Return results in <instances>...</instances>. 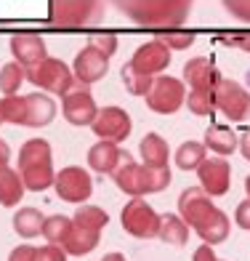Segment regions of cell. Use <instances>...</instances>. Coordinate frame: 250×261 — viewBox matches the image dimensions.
I'll return each instance as SVG.
<instances>
[{"mask_svg":"<svg viewBox=\"0 0 250 261\" xmlns=\"http://www.w3.org/2000/svg\"><path fill=\"white\" fill-rule=\"evenodd\" d=\"M0 115L3 123L27 125V128H45L56 117V101L48 93H24V96H3L0 99Z\"/></svg>","mask_w":250,"mask_h":261,"instance_id":"1","label":"cell"},{"mask_svg":"<svg viewBox=\"0 0 250 261\" xmlns=\"http://www.w3.org/2000/svg\"><path fill=\"white\" fill-rule=\"evenodd\" d=\"M117 6L123 14L141 24L178 27L186 21L192 0H117Z\"/></svg>","mask_w":250,"mask_h":261,"instance_id":"2","label":"cell"},{"mask_svg":"<svg viewBox=\"0 0 250 261\" xmlns=\"http://www.w3.org/2000/svg\"><path fill=\"white\" fill-rule=\"evenodd\" d=\"M19 176L27 189L43 192L53 187V160H51V144L45 139H30L19 149Z\"/></svg>","mask_w":250,"mask_h":261,"instance_id":"3","label":"cell"},{"mask_svg":"<svg viewBox=\"0 0 250 261\" xmlns=\"http://www.w3.org/2000/svg\"><path fill=\"white\" fill-rule=\"evenodd\" d=\"M27 80L32 86H38L45 93H59V96H67L75 86V72L72 67H67L62 59H43L38 67H30L27 69Z\"/></svg>","mask_w":250,"mask_h":261,"instance_id":"4","label":"cell"},{"mask_svg":"<svg viewBox=\"0 0 250 261\" xmlns=\"http://www.w3.org/2000/svg\"><path fill=\"white\" fill-rule=\"evenodd\" d=\"M147 107L157 115H173L181 110V104L186 101V83L181 77L171 75H157L152 80V88L147 93Z\"/></svg>","mask_w":250,"mask_h":261,"instance_id":"5","label":"cell"},{"mask_svg":"<svg viewBox=\"0 0 250 261\" xmlns=\"http://www.w3.org/2000/svg\"><path fill=\"white\" fill-rule=\"evenodd\" d=\"M123 229L128 234L138 237V240H149V237H157L160 232V213H154V208L147 203L144 197H133L128 200L123 213Z\"/></svg>","mask_w":250,"mask_h":261,"instance_id":"6","label":"cell"},{"mask_svg":"<svg viewBox=\"0 0 250 261\" xmlns=\"http://www.w3.org/2000/svg\"><path fill=\"white\" fill-rule=\"evenodd\" d=\"M216 110H221L232 123H242L250 117V93L242 83L237 80H226L216 86Z\"/></svg>","mask_w":250,"mask_h":261,"instance_id":"7","label":"cell"},{"mask_svg":"<svg viewBox=\"0 0 250 261\" xmlns=\"http://www.w3.org/2000/svg\"><path fill=\"white\" fill-rule=\"evenodd\" d=\"M53 189L64 203H86L93 192V179L80 165H67V168H62L56 173Z\"/></svg>","mask_w":250,"mask_h":261,"instance_id":"8","label":"cell"},{"mask_svg":"<svg viewBox=\"0 0 250 261\" xmlns=\"http://www.w3.org/2000/svg\"><path fill=\"white\" fill-rule=\"evenodd\" d=\"M93 128V136H99V141H115V144H120L130 136V128H133V120H130V115L123 110V107H104L99 110L96 120L91 123Z\"/></svg>","mask_w":250,"mask_h":261,"instance_id":"9","label":"cell"},{"mask_svg":"<svg viewBox=\"0 0 250 261\" xmlns=\"http://www.w3.org/2000/svg\"><path fill=\"white\" fill-rule=\"evenodd\" d=\"M62 115H64V120L69 125H77V128L91 125L99 115V107H96L93 93L86 86L72 88L67 96H62Z\"/></svg>","mask_w":250,"mask_h":261,"instance_id":"10","label":"cell"},{"mask_svg":"<svg viewBox=\"0 0 250 261\" xmlns=\"http://www.w3.org/2000/svg\"><path fill=\"white\" fill-rule=\"evenodd\" d=\"M72 72H75V80L77 86H93V83H99L106 72H109V56L99 54L96 48H91V45H86V48H80L75 62H72Z\"/></svg>","mask_w":250,"mask_h":261,"instance_id":"11","label":"cell"},{"mask_svg":"<svg viewBox=\"0 0 250 261\" xmlns=\"http://www.w3.org/2000/svg\"><path fill=\"white\" fill-rule=\"evenodd\" d=\"M197 179H200V187L210 197H221L229 192L232 165L226 163V158H205V163L197 168Z\"/></svg>","mask_w":250,"mask_h":261,"instance_id":"12","label":"cell"},{"mask_svg":"<svg viewBox=\"0 0 250 261\" xmlns=\"http://www.w3.org/2000/svg\"><path fill=\"white\" fill-rule=\"evenodd\" d=\"M130 64H133L138 72H144L149 77H157L171 64V48H168V45H162L157 38H154V40H149L144 45H138V51L133 54Z\"/></svg>","mask_w":250,"mask_h":261,"instance_id":"13","label":"cell"},{"mask_svg":"<svg viewBox=\"0 0 250 261\" xmlns=\"http://www.w3.org/2000/svg\"><path fill=\"white\" fill-rule=\"evenodd\" d=\"M213 208L216 205H213L210 195L202 187H189L178 195V216H181L186 221V227H192V229L208 216Z\"/></svg>","mask_w":250,"mask_h":261,"instance_id":"14","label":"cell"},{"mask_svg":"<svg viewBox=\"0 0 250 261\" xmlns=\"http://www.w3.org/2000/svg\"><path fill=\"white\" fill-rule=\"evenodd\" d=\"M181 80L192 91H216V86L221 83V72L208 56H195L184 64V77Z\"/></svg>","mask_w":250,"mask_h":261,"instance_id":"15","label":"cell"},{"mask_svg":"<svg viewBox=\"0 0 250 261\" xmlns=\"http://www.w3.org/2000/svg\"><path fill=\"white\" fill-rule=\"evenodd\" d=\"M8 45H11V54H14V62H19L24 69L38 67L43 59H48V48H45V40L40 35L21 32V35H14Z\"/></svg>","mask_w":250,"mask_h":261,"instance_id":"16","label":"cell"},{"mask_svg":"<svg viewBox=\"0 0 250 261\" xmlns=\"http://www.w3.org/2000/svg\"><path fill=\"white\" fill-rule=\"evenodd\" d=\"M130 155L120 149V144L115 141H96L88 149V168L96 173H115Z\"/></svg>","mask_w":250,"mask_h":261,"instance_id":"17","label":"cell"},{"mask_svg":"<svg viewBox=\"0 0 250 261\" xmlns=\"http://www.w3.org/2000/svg\"><path fill=\"white\" fill-rule=\"evenodd\" d=\"M112 179L117 184V189L130 197H144L147 189H144V165L136 163L133 158H128L120 168L112 173Z\"/></svg>","mask_w":250,"mask_h":261,"instance_id":"18","label":"cell"},{"mask_svg":"<svg viewBox=\"0 0 250 261\" xmlns=\"http://www.w3.org/2000/svg\"><path fill=\"white\" fill-rule=\"evenodd\" d=\"M195 232L200 234V240H202V243H208V245L224 243L226 237H229V216H226L224 211L213 208L208 216L195 227Z\"/></svg>","mask_w":250,"mask_h":261,"instance_id":"19","label":"cell"},{"mask_svg":"<svg viewBox=\"0 0 250 261\" xmlns=\"http://www.w3.org/2000/svg\"><path fill=\"white\" fill-rule=\"evenodd\" d=\"M141 152V165L147 168H168V158H171V149H168V141H165L160 134H147L138 144Z\"/></svg>","mask_w":250,"mask_h":261,"instance_id":"20","label":"cell"},{"mask_svg":"<svg viewBox=\"0 0 250 261\" xmlns=\"http://www.w3.org/2000/svg\"><path fill=\"white\" fill-rule=\"evenodd\" d=\"M202 144H205V149L216 152L218 158H226V155H232V152L240 147V139H237V134L229 125H210L205 130Z\"/></svg>","mask_w":250,"mask_h":261,"instance_id":"21","label":"cell"},{"mask_svg":"<svg viewBox=\"0 0 250 261\" xmlns=\"http://www.w3.org/2000/svg\"><path fill=\"white\" fill-rule=\"evenodd\" d=\"M99 237L101 232H93V229H86V227H80V224L72 221V229H69V237L64 240V253L67 256H86L91 251H96V245H99Z\"/></svg>","mask_w":250,"mask_h":261,"instance_id":"22","label":"cell"},{"mask_svg":"<svg viewBox=\"0 0 250 261\" xmlns=\"http://www.w3.org/2000/svg\"><path fill=\"white\" fill-rule=\"evenodd\" d=\"M24 181H21V176L19 171L14 168H8V165H3L0 168V205L3 208H14L21 195H24Z\"/></svg>","mask_w":250,"mask_h":261,"instance_id":"23","label":"cell"},{"mask_svg":"<svg viewBox=\"0 0 250 261\" xmlns=\"http://www.w3.org/2000/svg\"><path fill=\"white\" fill-rule=\"evenodd\" d=\"M14 232L19 234V237H24V240H32V237H38V234H43V221H45V216L38 211V208H19L16 213H14Z\"/></svg>","mask_w":250,"mask_h":261,"instance_id":"24","label":"cell"},{"mask_svg":"<svg viewBox=\"0 0 250 261\" xmlns=\"http://www.w3.org/2000/svg\"><path fill=\"white\" fill-rule=\"evenodd\" d=\"M157 237L162 243H168V245L181 248L189 240V227H186V221L181 216H176V213H165V216H160V232H157Z\"/></svg>","mask_w":250,"mask_h":261,"instance_id":"25","label":"cell"},{"mask_svg":"<svg viewBox=\"0 0 250 261\" xmlns=\"http://www.w3.org/2000/svg\"><path fill=\"white\" fill-rule=\"evenodd\" d=\"M205 144L202 141H184L181 147L176 149V165L181 171H197L202 163H205Z\"/></svg>","mask_w":250,"mask_h":261,"instance_id":"26","label":"cell"},{"mask_svg":"<svg viewBox=\"0 0 250 261\" xmlns=\"http://www.w3.org/2000/svg\"><path fill=\"white\" fill-rule=\"evenodd\" d=\"M27 80V69L21 67L19 62H8L0 67V93L3 96H14V93H19L21 83Z\"/></svg>","mask_w":250,"mask_h":261,"instance_id":"27","label":"cell"},{"mask_svg":"<svg viewBox=\"0 0 250 261\" xmlns=\"http://www.w3.org/2000/svg\"><path fill=\"white\" fill-rule=\"evenodd\" d=\"M75 224H80V227H86V229H93V232H101L106 224H109V216H106V211L99 208V205H88V203H82L77 211H75V216H72Z\"/></svg>","mask_w":250,"mask_h":261,"instance_id":"28","label":"cell"},{"mask_svg":"<svg viewBox=\"0 0 250 261\" xmlns=\"http://www.w3.org/2000/svg\"><path fill=\"white\" fill-rule=\"evenodd\" d=\"M69 229H72V219L69 216H62V213H56V216H48L43 221V237L48 240L51 245H59L62 248L64 240L69 237Z\"/></svg>","mask_w":250,"mask_h":261,"instance_id":"29","label":"cell"},{"mask_svg":"<svg viewBox=\"0 0 250 261\" xmlns=\"http://www.w3.org/2000/svg\"><path fill=\"white\" fill-rule=\"evenodd\" d=\"M120 80H123V86L128 88V93H133V96H147L154 77L138 72V69L128 62V64H123V69H120Z\"/></svg>","mask_w":250,"mask_h":261,"instance_id":"30","label":"cell"},{"mask_svg":"<svg viewBox=\"0 0 250 261\" xmlns=\"http://www.w3.org/2000/svg\"><path fill=\"white\" fill-rule=\"evenodd\" d=\"M186 107L189 112L197 117H208L216 112V91H192L186 96Z\"/></svg>","mask_w":250,"mask_h":261,"instance_id":"31","label":"cell"},{"mask_svg":"<svg viewBox=\"0 0 250 261\" xmlns=\"http://www.w3.org/2000/svg\"><path fill=\"white\" fill-rule=\"evenodd\" d=\"M157 40L162 43V45H168L171 51H184V48H189V45L195 43V32H178V30H160L157 32Z\"/></svg>","mask_w":250,"mask_h":261,"instance_id":"32","label":"cell"},{"mask_svg":"<svg viewBox=\"0 0 250 261\" xmlns=\"http://www.w3.org/2000/svg\"><path fill=\"white\" fill-rule=\"evenodd\" d=\"M171 184V168H147L144 165V189L147 195L162 192Z\"/></svg>","mask_w":250,"mask_h":261,"instance_id":"33","label":"cell"},{"mask_svg":"<svg viewBox=\"0 0 250 261\" xmlns=\"http://www.w3.org/2000/svg\"><path fill=\"white\" fill-rule=\"evenodd\" d=\"M88 45H91V48H96L99 54H104V56H112L117 51V38L112 32H93L88 38Z\"/></svg>","mask_w":250,"mask_h":261,"instance_id":"34","label":"cell"},{"mask_svg":"<svg viewBox=\"0 0 250 261\" xmlns=\"http://www.w3.org/2000/svg\"><path fill=\"white\" fill-rule=\"evenodd\" d=\"M32 261H67V253H64V248H59V245H43L35 251V258Z\"/></svg>","mask_w":250,"mask_h":261,"instance_id":"35","label":"cell"},{"mask_svg":"<svg viewBox=\"0 0 250 261\" xmlns=\"http://www.w3.org/2000/svg\"><path fill=\"white\" fill-rule=\"evenodd\" d=\"M224 6L240 21H250V0H224Z\"/></svg>","mask_w":250,"mask_h":261,"instance_id":"36","label":"cell"},{"mask_svg":"<svg viewBox=\"0 0 250 261\" xmlns=\"http://www.w3.org/2000/svg\"><path fill=\"white\" fill-rule=\"evenodd\" d=\"M221 43L232 45L237 51L250 54V32H237V35H221Z\"/></svg>","mask_w":250,"mask_h":261,"instance_id":"37","label":"cell"},{"mask_svg":"<svg viewBox=\"0 0 250 261\" xmlns=\"http://www.w3.org/2000/svg\"><path fill=\"white\" fill-rule=\"evenodd\" d=\"M234 221H237V227H240V229H247V232H250V197L242 200V203L237 205V211H234Z\"/></svg>","mask_w":250,"mask_h":261,"instance_id":"38","label":"cell"},{"mask_svg":"<svg viewBox=\"0 0 250 261\" xmlns=\"http://www.w3.org/2000/svg\"><path fill=\"white\" fill-rule=\"evenodd\" d=\"M35 251H38L35 245L21 243L19 248H14V251L8 253V261H32V258H35Z\"/></svg>","mask_w":250,"mask_h":261,"instance_id":"39","label":"cell"},{"mask_svg":"<svg viewBox=\"0 0 250 261\" xmlns=\"http://www.w3.org/2000/svg\"><path fill=\"white\" fill-rule=\"evenodd\" d=\"M192 261H218V258H216V253H213V245L202 243V245L197 248V251H195Z\"/></svg>","mask_w":250,"mask_h":261,"instance_id":"40","label":"cell"},{"mask_svg":"<svg viewBox=\"0 0 250 261\" xmlns=\"http://www.w3.org/2000/svg\"><path fill=\"white\" fill-rule=\"evenodd\" d=\"M240 152H242V158L250 163V130L240 136Z\"/></svg>","mask_w":250,"mask_h":261,"instance_id":"41","label":"cell"},{"mask_svg":"<svg viewBox=\"0 0 250 261\" xmlns=\"http://www.w3.org/2000/svg\"><path fill=\"white\" fill-rule=\"evenodd\" d=\"M8 160H11V147L6 144L3 139H0V168H3V165H8Z\"/></svg>","mask_w":250,"mask_h":261,"instance_id":"42","label":"cell"},{"mask_svg":"<svg viewBox=\"0 0 250 261\" xmlns=\"http://www.w3.org/2000/svg\"><path fill=\"white\" fill-rule=\"evenodd\" d=\"M101 261H128V258H125L123 253H117V251H115V253H106Z\"/></svg>","mask_w":250,"mask_h":261,"instance_id":"43","label":"cell"},{"mask_svg":"<svg viewBox=\"0 0 250 261\" xmlns=\"http://www.w3.org/2000/svg\"><path fill=\"white\" fill-rule=\"evenodd\" d=\"M245 192H247V197H250V173L245 176Z\"/></svg>","mask_w":250,"mask_h":261,"instance_id":"44","label":"cell"},{"mask_svg":"<svg viewBox=\"0 0 250 261\" xmlns=\"http://www.w3.org/2000/svg\"><path fill=\"white\" fill-rule=\"evenodd\" d=\"M247 83H250V69H247Z\"/></svg>","mask_w":250,"mask_h":261,"instance_id":"45","label":"cell"},{"mask_svg":"<svg viewBox=\"0 0 250 261\" xmlns=\"http://www.w3.org/2000/svg\"><path fill=\"white\" fill-rule=\"evenodd\" d=\"M0 123H3V115H0Z\"/></svg>","mask_w":250,"mask_h":261,"instance_id":"46","label":"cell"},{"mask_svg":"<svg viewBox=\"0 0 250 261\" xmlns=\"http://www.w3.org/2000/svg\"><path fill=\"white\" fill-rule=\"evenodd\" d=\"M218 261H221V258H218Z\"/></svg>","mask_w":250,"mask_h":261,"instance_id":"47","label":"cell"}]
</instances>
